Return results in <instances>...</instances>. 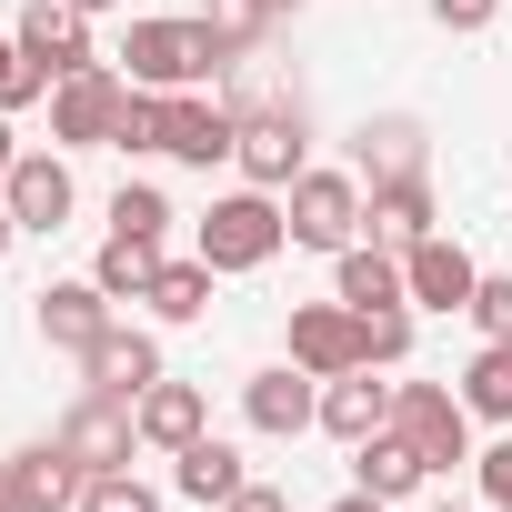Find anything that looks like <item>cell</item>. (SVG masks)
<instances>
[{"label": "cell", "instance_id": "obj_1", "mask_svg": "<svg viewBox=\"0 0 512 512\" xmlns=\"http://www.w3.org/2000/svg\"><path fill=\"white\" fill-rule=\"evenodd\" d=\"M221 61L231 51L211 21H131V41H121V81H141V91H201Z\"/></svg>", "mask_w": 512, "mask_h": 512}, {"label": "cell", "instance_id": "obj_2", "mask_svg": "<svg viewBox=\"0 0 512 512\" xmlns=\"http://www.w3.org/2000/svg\"><path fill=\"white\" fill-rule=\"evenodd\" d=\"M282 241H292V221H282L272 191H221V201L191 221V251H201L211 272H262Z\"/></svg>", "mask_w": 512, "mask_h": 512}, {"label": "cell", "instance_id": "obj_3", "mask_svg": "<svg viewBox=\"0 0 512 512\" xmlns=\"http://www.w3.org/2000/svg\"><path fill=\"white\" fill-rule=\"evenodd\" d=\"M392 432H402L432 472L472 462V402H462L452 382H392Z\"/></svg>", "mask_w": 512, "mask_h": 512}, {"label": "cell", "instance_id": "obj_4", "mask_svg": "<svg viewBox=\"0 0 512 512\" xmlns=\"http://www.w3.org/2000/svg\"><path fill=\"white\" fill-rule=\"evenodd\" d=\"M121 101H131V81H121L111 61H91V71H61V81H51V141H61V151H111V131H121Z\"/></svg>", "mask_w": 512, "mask_h": 512}, {"label": "cell", "instance_id": "obj_5", "mask_svg": "<svg viewBox=\"0 0 512 512\" xmlns=\"http://www.w3.org/2000/svg\"><path fill=\"white\" fill-rule=\"evenodd\" d=\"M282 221H292L302 251H352V231H362V181H352V171H302V181L282 191Z\"/></svg>", "mask_w": 512, "mask_h": 512}, {"label": "cell", "instance_id": "obj_6", "mask_svg": "<svg viewBox=\"0 0 512 512\" xmlns=\"http://www.w3.org/2000/svg\"><path fill=\"white\" fill-rule=\"evenodd\" d=\"M161 151L191 161V171H211V161L241 151V111H221L211 91H171V101H161Z\"/></svg>", "mask_w": 512, "mask_h": 512}, {"label": "cell", "instance_id": "obj_7", "mask_svg": "<svg viewBox=\"0 0 512 512\" xmlns=\"http://www.w3.org/2000/svg\"><path fill=\"white\" fill-rule=\"evenodd\" d=\"M241 422H251V432H272V442H292V432H312V422H322V382H312L302 362L251 372V382H241Z\"/></svg>", "mask_w": 512, "mask_h": 512}, {"label": "cell", "instance_id": "obj_8", "mask_svg": "<svg viewBox=\"0 0 512 512\" xmlns=\"http://www.w3.org/2000/svg\"><path fill=\"white\" fill-rule=\"evenodd\" d=\"M0 472H11V502H21V512H81V482H91V462H81L61 432L31 442V452H11Z\"/></svg>", "mask_w": 512, "mask_h": 512}, {"label": "cell", "instance_id": "obj_9", "mask_svg": "<svg viewBox=\"0 0 512 512\" xmlns=\"http://www.w3.org/2000/svg\"><path fill=\"white\" fill-rule=\"evenodd\" d=\"M292 362H302L312 382L362 372V312H352V302H302V312H292Z\"/></svg>", "mask_w": 512, "mask_h": 512}, {"label": "cell", "instance_id": "obj_10", "mask_svg": "<svg viewBox=\"0 0 512 512\" xmlns=\"http://www.w3.org/2000/svg\"><path fill=\"white\" fill-rule=\"evenodd\" d=\"M402 282H412V302H422V312H472L482 262H472L462 241H442V231H432V241H412V251H402Z\"/></svg>", "mask_w": 512, "mask_h": 512}, {"label": "cell", "instance_id": "obj_11", "mask_svg": "<svg viewBox=\"0 0 512 512\" xmlns=\"http://www.w3.org/2000/svg\"><path fill=\"white\" fill-rule=\"evenodd\" d=\"M0 201H11V221H21V231H41V241H51V231L71 221V161H61V151H21V161H11V181H0Z\"/></svg>", "mask_w": 512, "mask_h": 512}, {"label": "cell", "instance_id": "obj_12", "mask_svg": "<svg viewBox=\"0 0 512 512\" xmlns=\"http://www.w3.org/2000/svg\"><path fill=\"white\" fill-rule=\"evenodd\" d=\"M11 41H21V51H31V61H41L51 81H61V71H91V61H101V51H91V11H71V0H31Z\"/></svg>", "mask_w": 512, "mask_h": 512}, {"label": "cell", "instance_id": "obj_13", "mask_svg": "<svg viewBox=\"0 0 512 512\" xmlns=\"http://www.w3.org/2000/svg\"><path fill=\"white\" fill-rule=\"evenodd\" d=\"M231 161H241L251 191H292V181H302V121H292V111H251Z\"/></svg>", "mask_w": 512, "mask_h": 512}, {"label": "cell", "instance_id": "obj_14", "mask_svg": "<svg viewBox=\"0 0 512 512\" xmlns=\"http://www.w3.org/2000/svg\"><path fill=\"white\" fill-rule=\"evenodd\" d=\"M81 372H91V392H111V402H141V392L161 382V342H151V332H121V322H111V332H101V342L81 352Z\"/></svg>", "mask_w": 512, "mask_h": 512}, {"label": "cell", "instance_id": "obj_15", "mask_svg": "<svg viewBox=\"0 0 512 512\" xmlns=\"http://www.w3.org/2000/svg\"><path fill=\"white\" fill-rule=\"evenodd\" d=\"M61 442H71L91 472H121V462H131V442H141V412H131V402H111V392H81V412L61 422Z\"/></svg>", "mask_w": 512, "mask_h": 512}, {"label": "cell", "instance_id": "obj_16", "mask_svg": "<svg viewBox=\"0 0 512 512\" xmlns=\"http://www.w3.org/2000/svg\"><path fill=\"white\" fill-rule=\"evenodd\" d=\"M372 241L382 251H412V241H432V181L422 171H402V181H372Z\"/></svg>", "mask_w": 512, "mask_h": 512}, {"label": "cell", "instance_id": "obj_17", "mask_svg": "<svg viewBox=\"0 0 512 512\" xmlns=\"http://www.w3.org/2000/svg\"><path fill=\"white\" fill-rule=\"evenodd\" d=\"M101 332H111V292H101V282H51V292H41V342L91 352Z\"/></svg>", "mask_w": 512, "mask_h": 512}, {"label": "cell", "instance_id": "obj_18", "mask_svg": "<svg viewBox=\"0 0 512 512\" xmlns=\"http://www.w3.org/2000/svg\"><path fill=\"white\" fill-rule=\"evenodd\" d=\"M382 422H392V382H372V362L342 372V382H322V432L332 442H372Z\"/></svg>", "mask_w": 512, "mask_h": 512}, {"label": "cell", "instance_id": "obj_19", "mask_svg": "<svg viewBox=\"0 0 512 512\" xmlns=\"http://www.w3.org/2000/svg\"><path fill=\"white\" fill-rule=\"evenodd\" d=\"M352 482H362V492H382V502H412V492L432 482V462H422V452H412V442L382 422L372 442H352Z\"/></svg>", "mask_w": 512, "mask_h": 512}, {"label": "cell", "instance_id": "obj_20", "mask_svg": "<svg viewBox=\"0 0 512 512\" xmlns=\"http://www.w3.org/2000/svg\"><path fill=\"white\" fill-rule=\"evenodd\" d=\"M332 282H342V302L352 312H392V302H412V282H402V251H382V241H352V251H332Z\"/></svg>", "mask_w": 512, "mask_h": 512}, {"label": "cell", "instance_id": "obj_21", "mask_svg": "<svg viewBox=\"0 0 512 512\" xmlns=\"http://www.w3.org/2000/svg\"><path fill=\"white\" fill-rule=\"evenodd\" d=\"M131 412H141V442H161V452H181V442H201V422H211V402H201V382H171V372H161V382H151V392H141Z\"/></svg>", "mask_w": 512, "mask_h": 512}, {"label": "cell", "instance_id": "obj_22", "mask_svg": "<svg viewBox=\"0 0 512 512\" xmlns=\"http://www.w3.org/2000/svg\"><path fill=\"white\" fill-rule=\"evenodd\" d=\"M241 482H251V472H241V452H231V442H211V432L171 452V492H181V502H231Z\"/></svg>", "mask_w": 512, "mask_h": 512}, {"label": "cell", "instance_id": "obj_23", "mask_svg": "<svg viewBox=\"0 0 512 512\" xmlns=\"http://www.w3.org/2000/svg\"><path fill=\"white\" fill-rule=\"evenodd\" d=\"M91 282H101L111 302H141V292L161 282V241H141V231H111V241H101V262H91Z\"/></svg>", "mask_w": 512, "mask_h": 512}, {"label": "cell", "instance_id": "obj_24", "mask_svg": "<svg viewBox=\"0 0 512 512\" xmlns=\"http://www.w3.org/2000/svg\"><path fill=\"white\" fill-rule=\"evenodd\" d=\"M211 282H221V272H211L201 251H191V262H161V282H151L141 302H151L161 322H201V312H211Z\"/></svg>", "mask_w": 512, "mask_h": 512}, {"label": "cell", "instance_id": "obj_25", "mask_svg": "<svg viewBox=\"0 0 512 512\" xmlns=\"http://www.w3.org/2000/svg\"><path fill=\"white\" fill-rule=\"evenodd\" d=\"M462 402H472V422H512V342H482L462 362Z\"/></svg>", "mask_w": 512, "mask_h": 512}, {"label": "cell", "instance_id": "obj_26", "mask_svg": "<svg viewBox=\"0 0 512 512\" xmlns=\"http://www.w3.org/2000/svg\"><path fill=\"white\" fill-rule=\"evenodd\" d=\"M362 171H372V181H402V171H422V131H412V121H382V131H362Z\"/></svg>", "mask_w": 512, "mask_h": 512}, {"label": "cell", "instance_id": "obj_27", "mask_svg": "<svg viewBox=\"0 0 512 512\" xmlns=\"http://www.w3.org/2000/svg\"><path fill=\"white\" fill-rule=\"evenodd\" d=\"M362 362H372V372L412 362V302H392V312H362Z\"/></svg>", "mask_w": 512, "mask_h": 512}, {"label": "cell", "instance_id": "obj_28", "mask_svg": "<svg viewBox=\"0 0 512 512\" xmlns=\"http://www.w3.org/2000/svg\"><path fill=\"white\" fill-rule=\"evenodd\" d=\"M81 512H161V492L121 462V472H91V482H81Z\"/></svg>", "mask_w": 512, "mask_h": 512}, {"label": "cell", "instance_id": "obj_29", "mask_svg": "<svg viewBox=\"0 0 512 512\" xmlns=\"http://www.w3.org/2000/svg\"><path fill=\"white\" fill-rule=\"evenodd\" d=\"M111 231H141V241H161V231H171V201H161L151 181H121V191H111Z\"/></svg>", "mask_w": 512, "mask_h": 512}, {"label": "cell", "instance_id": "obj_30", "mask_svg": "<svg viewBox=\"0 0 512 512\" xmlns=\"http://www.w3.org/2000/svg\"><path fill=\"white\" fill-rule=\"evenodd\" d=\"M161 101H171V91H141V81H131V101H121V131H111V151H161Z\"/></svg>", "mask_w": 512, "mask_h": 512}, {"label": "cell", "instance_id": "obj_31", "mask_svg": "<svg viewBox=\"0 0 512 512\" xmlns=\"http://www.w3.org/2000/svg\"><path fill=\"white\" fill-rule=\"evenodd\" d=\"M31 101H51V71L31 51H11V61H0V111H31Z\"/></svg>", "mask_w": 512, "mask_h": 512}, {"label": "cell", "instance_id": "obj_32", "mask_svg": "<svg viewBox=\"0 0 512 512\" xmlns=\"http://www.w3.org/2000/svg\"><path fill=\"white\" fill-rule=\"evenodd\" d=\"M472 322H482V342H512V272H482V292H472Z\"/></svg>", "mask_w": 512, "mask_h": 512}, {"label": "cell", "instance_id": "obj_33", "mask_svg": "<svg viewBox=\"0 0 512 512\" xmlns=\"http://www.w3.org/2000/svg\"><path fill=\"white\" fill-rule=\"evenodd\" d=\"M201 21H211V31H221V51L241 61V41H251V31H262L272 11H262V0H211V11H201Z\"/></svg>", "mask_w": 512, "mask_h": 512}, {"label": "cell", "instance_id": "obj_34", "mask_svg": "<svg viewBox=\"0 0 512 512\" xmlns=\"http://www.w3.org/2000/svg\"><path fill=\"white\" fill-rule=\"evenodd\" d=\"M472 472H482V502H492V512H512V442L472 452Z\"/></svg>", "mask_w": 512, "mask_h": 512}, {"label": "cell", "instance_id": "obj_35", "mask_svg": "<svg viewBox=\"0 0 512 512\" xmlns=\"http://www.w3.org/2000/svg\"><path fill=\"white\" fill-rule=\"evenodd\" d=\"M492 11H502V0H432L442 31H492Z\"/></svg>", "mask_w": 512, "mask_h": 512}, {"label": "cell", "instance_id": "obj_36", "mask_svg": "<svg viewBox=\"0 0 512 512\" xmlns=\"http://www.w3.org/2000/svg\"><path fill=\"white\" fill-rule=\"evenodd\" d=\"M221 512H292V502H282V492H272V482H241V492H231V502H221Z\"/></svg>", "mask_w": 512, "mask_h": 512}, {"label": "cell", "instance_id": "obj_37", "mask_svg": "<svg viewBox=\"0 0 512 512\" xmlns=\"http://www.w3.org/2000/svg\"><path fill=\"white\" fill-rule=\"evenodd\" d=\"M332 512H392V502H382V492H362V482H352V492H342V502H332Z\"/></svg>", "mask_w": 512, "mask_h": 512}, {"label": "cell", "instance_id": "obj_38", "mask_svg": "<svg viewBox=\"0 0 512 512\" xmlns=\"http://www.w3.org/2000/svg\"><path fill=\"white\" fill-rule=\"evenodd\" d=\"M11 161H21V141H11V111H0V181H11Z\"/></svg>", "mask_w": 512, "mask_h": 512}, {"label": "cell", "instance_id": "obj_39", "mask_svg": "<svg viewBox=\"0 0 512 512\" xmlns=\"http://www.w3.org/2000/svg\"><path fill=\"white\" fill-rule=\"evenodd\" d=\"M11 231H21V221H11V201H0V262H11Z\"/></svg>", "mask_w": 512, "mask_h": 512}, {"label": "cell", "instance_id": "obj_40", "mask_svg": "<svg viewBox=\"0 0 512 512\" xmlns=\"http://www.w3.org/2000/svg\"><path fill=\"white\" fill-rule=\"evenodd\" d=\"M0 512H21V502H11V472H0Z\"/></svg>", "mask_w": 512, "mask_h": 512}, {"label": "cell", "instance_id": "obj_41", "mask_svg": "<svg viewBox=\"0 0 512 512\" xmlns=\"http://www.w3.org/2000/svg\"><path fill=\"white\" fill-rule=\"evenodd\" d=\"M262 11H302V0H262Z\"/></svg>", "mask_w": 512, "mask_h": 512}, {"label": "cell", "instance_id": "obj_42", "mask_svg": "<svg viewBox=\"0 0 512 512\" xmlns=\"http://www.w3.org/2000/svg\"><path fill=\"white\" fill-rule=\"evenodd\" d=\"M71 11H111V0H71Z\"/></svg>", "mask_w": 512, "mask_h": 512}, {"label": "cell", "instance_id": "obj_43", "mask_svg": "<svg viewBox=\"0 0 512 512\" xmlns=\"http://www.w3.org/2000/svg\"><path fill=\"white\" fill-rule=\"evenodd\" d=\"M11 51H21V41H0V61H11Z\"/></svg>", "mask_w": 512, "mask_h": 512}, {"label": "cell", "instance_id": "obj_44", "mask_svg": "<svg viewBox=\"0 0 512 512\" xmlns=\"http://www.w3.org/2000/svg\"><path fill=\"white\" fill-rule=\"evenodd\" d=\"M432 512H462V502H432Z\"/></svg>", "mask_w": 512, "mask_h": 512}]
</instances>
